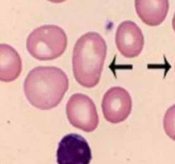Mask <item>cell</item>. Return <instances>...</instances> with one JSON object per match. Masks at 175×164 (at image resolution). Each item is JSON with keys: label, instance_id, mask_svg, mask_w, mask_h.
<instances>
[{"label": "cell", "instance_id": "1", "mask_svg": "<svg viewBox=\"0 0 175 164\" xmlns=\"http://www.w3.org/2000/svg\"><path fill=\"white\" fill-rule=\"evenodd\" d=\"M24 93L32 105L42 110L58 105L69 89V79L64 71L53 66H39L27 75Z\"/></svg>", "mask_w": 175, "mask_h": 164}, {"label": "cell", "instance_id": "2", "mask_svg": "<svg viewBox=\"0 0 175 164\" xmlns=\"http://www.w3.org/2000/svg\"><path fill=\"white\" fill-rule=\"evenodd\" d=\"M107 45L97 33L90 32L82 35L73 51V72L76 81L86 88H93L101 79Z\"/></svg>", "mask_w": 175, "mask_h": 164}, {"label": "cell", "instance_id": "3", "mask_svg": "<svg viewBox=\"0 0 175 164\" xmlns=\"http://www.w3.org/2000/svg\"><path fill=\"white\" fill-rule=\"evenodd\" d=\"M68 46L67 35L56 25H45L34 29L27 39L29 54L39 61H50L60 57Z\"/></svg>", "mask_w": 175, "mask_h": 164}, {"label": "cell", "instance_id": "4", "mask_svg": "<svg viewBox=\"0 0 175 164\" xmlns=\"http://www.w3.org/2000/svg\"><path fill=\"white\" fill-rule=\"evenodd\" d=\"M66 113L70 124L84 132H93L98 126L99 118L96 105L92 99L85 94L75 93L70 97L66 105Z\"/></svg>", "mask_w": 175, "mask_h": 164}, {"label": "cell", "instance_id": "5", "mask_svg": "<svg viewBox=\"0 0 175 164\" xmlns=\"http://www.w3.org/2000/svg\"><path fill=\"white\" fill-rule=\"evenodd\" d=\"M91 148L81 135L69 133L59 142L57 151V164H90Z\"/></svg>", "mask_w": 175, "mask_h": 164}, {"label": "cell", "instance_id": "6", "mask_svg": "<svg viewBox=\"0 0 175 164\" xmlns=\"http://www.w3.org/2000/svg\"><path fill=\"white\" fill-rule=\"evenodd\" d=\"M132 101L129 93L124 88L115 86L108 89L102 101L104 116L110 123L117 124L127 120L131 114Z\"/></svg>", "mask_w": 175, "mask_h": 164}, {"label": "cell", "instance_id": "7", "mask_svg": "<svg viewBox=\"0 0 175 164\" xmlns=\"http://www.w3.org/2000/svg\"><path fill=\"white\" fill-rule=\"evenodd\" d=\"M116 44L120 53L133 58L140 55L144 45V38L140 27L132 21H125L119 25L116 34Z\"/></svg>", "mask_w": 175, "mask_h": 164}, {"label": "cell", "instance_id": "8", "mask_svg": "<svg viewBox=\"0 0 175 164\" xmlns=\"http://www.w3.org/2000/svg\"><path fill=\"white\" fill-rule=\"evenodd\" d=\"M136 12L144 24L156 27L163 22L169 10V0H135Z\"/></svg>", "mask_w": 175, "mask_h": 164}, {"label": "cell", "instance_id": "9", "mask_svg": "<svg viewBox=\"0 0 175 164\" xmlns=\"http://www.w3.org/2000/svg\"><path fill=\"white\" fill-rule=\"evenodd\" d=\"M22 70V62L19 53L11 46L0 44V81H15Z\"/></svg>", "mask_w": 175, "mask_h": 164}, {"label": "cell", "instance_id": "10", "mask_svg": "<svg viewBox=\"0 0 175 164\" xmlns=\"http://www.w3.org/2000/svg\"><path fill=\"white\" fill-rule=\"evenodd\" d=\"M163 128L167 135L175 141V104L167 110L164 116Z\"/></svg>", "mask_w": 175, "mask_h": 164}, {"label": "cell", "instance_id": "11", "mask_svg": "<svg viewBox=\"0 0 175 164\" xmlns=\"http://www.w3.org/2000/svg\"><path fill=\"white\" fill-rule=\"evenodd\" d=\"M50 2H52V3H55V4H59V3H62L66 0H48Z\"/></svg>", "mask_w": 175, "mask_h": 164}, {"label": "cell", "instance_id": "12", "mask_svg": "<svg viewBox=\"0 0 175 164\" xmlns=\"http://www.w3.org/2000/svg\"><path fill=\"white\" fill-rule=\"evenodd\" d=\"M172 25H173V28H174V31L175 32V13H174V18H173Z\"/></svg>", "mask_w": 175, "mask_h": 164}]
</instances>
